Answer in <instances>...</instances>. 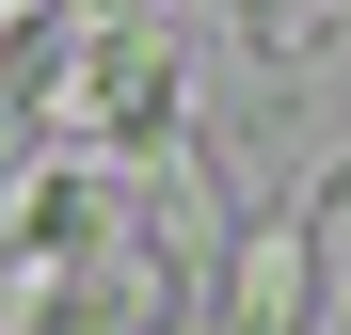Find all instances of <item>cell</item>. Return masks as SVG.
<instances>
[{
    "label": "cell",
    "instance_id": "obj_1",
    "mask_svg": "<svg viewBox=\"0 0 351 335\" xmlns=\"http://www.w3.org/2000/svg\"><path fill=\"white\" fill-rule=\"evenodd\" d=\"M16 112L48 160H144L176 128V48L160 32H80V16H32L16 32Z\"/></svg>",
    "mask_w": 351,
    "mask_h": 335
},
{
    "label": "cell",
    "instance_id": "obj_2",
    "mask_svg": "<svg viewBox=\"0 0 351 335\" xmlns=\"http://www.w3.org/2000/svg\"><path fill=\"white\" fill-rule=\"evenodd\" d=\"M192 319H208V335H304V319H319V223H240Z\"/></svg>",
    "mask_w": 351,
    "mask_h": 335
},
{
    "label": "cell",
    "instance_id": "obj_3",
    "mask_svg": "<svg viewBox=\"0 0 351 335\" xmlns=\"http://www.w3.org/2000/svg\"><path fill=\"white\" fill-rule=\"evenodd\" d=\"M32 16H80V32H144V0H32Z\"/></svg>",
    "mask_w": 351,
    "mask_h": 335
}]
</instances>
